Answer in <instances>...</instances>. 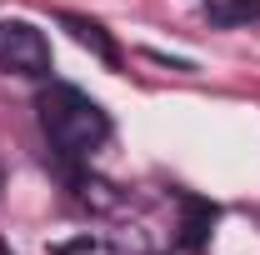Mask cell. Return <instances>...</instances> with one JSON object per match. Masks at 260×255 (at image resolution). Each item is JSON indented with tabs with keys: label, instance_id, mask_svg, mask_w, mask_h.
<instances>
[{
	"label": "cell",
	"instance_id": "1",
	"mask_svg": "<svg viewBox=\"0 0 260 255\" xmlns=\"http://www.w3.org/2000/svg\"><path fill=\"white\" fill-rule=\"evenodd\" d=\"M35 110H40L45 140L70 160L100 150L105 135H110V115L100 110V100H90L85 90H75V85H45L40 100H35Z\"/></svg>",
	"mask_w": 260,
	"mask_h": 255
},
{
	"label": "cell",
	"instance_id": "2",
	"mask_svg": "<svg viewBox=\"0 0 260 255\" xmlns=\"http://www.w3.org/2000/svg\"><path fill=\"white\" fill-rule=\"evenodd\" d=\"M0 70L10 75H50V40L30 20H0Z\"/></svg>",
	"mask_w": 260,
	"mask_h": 255
},
{
	"label": "cell",
	"instance_id": "3",
	"mask_svg": "<svg viewBox=\"0 0 260 255\" xmlns=\"http://www.w3.org/2000/svg\"><path fill=\"white\" fill-rule=\"evenodd\" d=\"M60 25H65L70 35H75L80 45H90V50H95V55H100L105 65H120V50H115V40L100 30L95 20H85V15H60Z\"/></svg>",
	"mask_w": 260,
	"mask_h": 255
},
{
	"label": "cell",
	"instance_id": "4",
	"mask_svg": "<svg viewBox=\"0 0 260 255\" xmlns=\"http://www.w3.org/2000/svg\"><path fill=\"white\" fill-rule=\"evenodd\" d=\"M205 15L215 25H255L260 20V0H205Z\"/></svg>",
	"mask_w": 260,
	"mask_h": 255
},
{
	"label": "cell",
	"instance_id": "5",
	"mask_svg": "<svg viewBox=\"0 0 260 255\" xmlns=\"http://www.w3.org/2000/svg\"><path fill=\"white\" fill-rule=\"evenodd\" d=\"M185 210H190V220H185V240L200 245V240H205V230H210V220H215V210H210V205H200V200H185Z\"/></svg>",
	"mask_w": 260,
	"mask_h": 255
},
{
	"label": "cell",
	"instance_id": "6",
	"mask_svg": "<svg viewBox=\"0 0 260 255\" xmlns=\"http://www.w3.org/2000/svg\"><path fill=\"white\" fill-rule=\"evenodd\" d=\"M85 250H95V240H65V245H55L50 255H85Z\"/></svg>",
	"mask_w": 260,
	"mask_h": 255
}]
</instances>
